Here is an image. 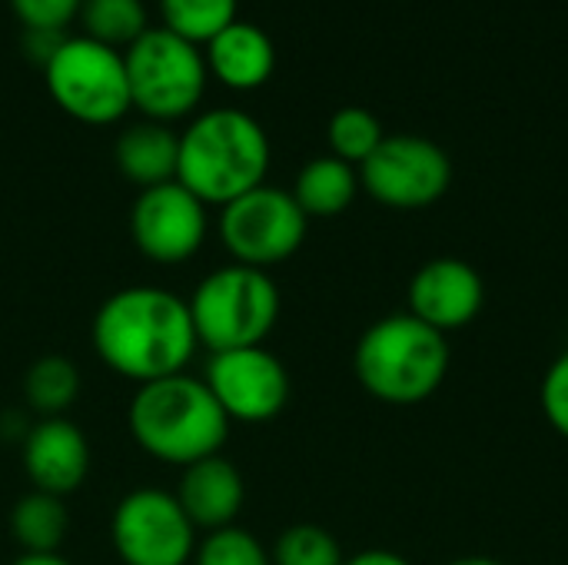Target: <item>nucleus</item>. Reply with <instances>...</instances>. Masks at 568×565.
Instances as JSON below:
<instances>
[{"mask_svg":"<svg viewBox=\"0 0 568 565\" xmlns=\"http://www.w3.org/2000/svg\"><path fill=\"white\" fill-rule=\"evenodd\" d=\"M90 343L106 370L136 386L186 373L200 346L186 300L163 286H126L106 296Z\"/></svg>","mask_w":568,"mask_h":565,"instance_id":"nucleus-1","label":"nucleus"},{"mask_svg":"<svg viewBox=\"0 0 568 565\" xmlns=\"http://www.w3.org/2000/svg\"><path fill=\"white\" fill-rule=\"evenodd\" d=\"M270 137L256 117L236 107H216L186 123L180 133L176 180L206 206H226L266 183Z\"/></svg>","mask_w":568,"mask_h":565,"instance_id":"nucleus-2","label":"nucleus"},{"mask_svg":"<svg viewBox=\"0 0 568 565\" xmlns=\"http://www.w3.org/2000/svg\"><path fill=\"white\" fill-rule=\"evenodd\" d=\"M126 426L133 443L156 463L193 466L216 456L230 436V420L200 376L176 373L136 386Z\"/></svg>","mask_w":568,"mask_h":565,"instance_id":"nucleus-3","label":"nucleus"},{"mask_svg":"<svg viewBox=\"0 0 568 565\" xmlns=\"http://www.w3.org/2000/svg\"><path fill=\"white\" fill-rule=\"evenodd\" d=\"M353 370L369 396L393 406H416L443 386L449 343L413 313H396L359 336Z\"/></svg>","mask_w":568,"mask_h":565,"instance_id":"nucleus-4","label":"nucleus"},{"mask_svg":"<svg viewBox=\"0 0 568 565\" xmlns=\"http://www.w3.org/2000/svg\"><path fill=\"white\" fill-rule=\"evenodd\" d=\"M196 343L210 353L263 346L280 320V290L266 270L220 266L196 283L186 300Z\"/></svg>","mask_w":568,"mask_h":565,"instance_id":"nucleus-5","label":"nucleus"},{"mask_svg":"<svg viewBox=\"0 0 568 565\" xmlns=\"http://www.w3.org/2000/svg\"><path fill=\"white\" fill-rule=\"evenodd\" d=\"M130 100L143 120L173 123L190 117L206 93V57L203 47L170 33L166 27H150L140 40L123 50Z\"/></svg>","mask_w":568,"mask_h":565,"instance_id":"nucleus-6","label":"nucleus"},{"mask_svg":"<svg viewBox=\"0 0 568 565\" xmlns=\"http://www.w3.org/2000/svg\"><path fill=\"white\" fill-rule=\"evenodd\" d=\"M50 100L87 127H106L133 110L123 53L90 37H67L43 63Z\"/></svg>","mask_w":568,"mask_h":565,"instance_id":"nucleus-7","label":"nucleus"},{"mask_svg":"<svg viewBox=\"0 0 568 565\" xmlns=\"http://www.w3.org/2000/svg\"><path fill=\"white\" fill-rule=\"evenodd\" d=\"M310 216L300 210L290 190L256 186L233 203L220 206V240L233 263L266 270L290 260L306 240Z\"/></svg>","mask_w":568,"mask_h":565,"instance_id":"nucleus-8","label":"nucleus"},{"mask_svg":"<svg viewBox=\"0 0 568 565\" xmlns=\"http://www.w3.org/2000/svg\"><path fill=\"white\" fill-rule=\"evenodd\" d=\"M110 543L123 565H190L196 529L173 493L143 486L116 503Z\"/></svg>","mask_w":568,"mask_h":565,"instance_id":"nucleus-9","label":"nucleus"},{"mask_svg":"<svg viewBox=\"0 0 568 565\" xmlns=\"http://www.w3.org/2000/svg\"><path fill=\"white\" fill-rule=\"evenodd\" d=\"M453 183V163L446 150L426 137L396 133L386 137L376 153L359 167V186L383 206L423 210L446 196Z\"/></svg>","mask_w":568,"mask_h":565,"instance_id":"nucleus-10","label":"nucleus"},{"mask_svg":"<svg viewBox=\"0 0 568 565\" xmlns=\"http://www.w3.org/2000/svg\"><path fill=\"white\" fill-rule=\"evenodd\" d=\"M206 203L193 196L180 180L140 190L130 206V236L133 246L163 266L193 260L210 233Z\"/></svg>","mask_w":568,"mask_h":565,"instance_id":"nucleus-11","label":"nucleus"},{"mask_svg":"<svg viewBox=\"0 0 568 565\" xmlns=\"http://www.w3.org/2000/svg\"><path fill=\"white\" fill-rule=\"evenodd\" d=\"M203 383L230 423H266L290 403V373L266 346L213 353Z\"/></svg>","mask_w":568,"mask_h":565,"instance_id":"nucleus-12","label":"nucleus"},{"mask_svg":"<svg viewBox=\"0 0 568 565\" xmlns=\"http://www.w3.org/2000/svg\"><path fill=\"white\" fill-rule=\"evenodd\" d=\"M483 300V276L466 260L456 256L423 263L409 283V313L443 336L469 326L479 316Z\"/></svg>","mask_w":568,"mask_h":565,"instance_id":"nucleus-13","label":"nucleus"},{"mask_svg":"<svg viewBox=\"0 0 568 565\" xmlns=\"http://www.w3.org/2000/svg\"><path fill=\"white\" fill-rule=\"evenodd\" d=\"M20 463H23V473L33 483V490L63 500L87 483L90 443L73 420L43 416L23 436Z\"/></svg>","mask_w":568,"mask_h":565,"instance_id":"nucleus-14","label":"nucleus"},{"mask_svg":"<svg viewBox=\"0 0 568 565\" xmlns=\"http://www.w3.org/2000/svg\"><path fill=\"white\" fill-rule=\"evenodd\" d=\"M173 496L196 533H216L236 526V516L246 503V483L243 473L216 453L186 466Z\"/></svg>","mask_w":568,"mask_h":565,"instance_id":"nucleus-15","label":"nucleus"},{"mask_svg":"<svg viewBox=\"0 0 568 565\" xmlns=\"http://www.w3.org/2000/svg\"><path fill=\"white\" fill-rule=\"evenodd\" d=\"M206 70L230 90H256L276 70V47L270 33L250 20H233L206 47Z\"/></svg>","mask_w":568,"mask_h":565,"instance_id":"nucleus-16","label":"nucleus"},{"mask_svg":"<svg viewBox=\"0 0 568 565\" xmlns=\"http://www.w3.org/2000/svg\"><path fill=\"white\" fill-rule=\"evenodd\" d=\"M116 170L123 180H130L140 190L160 186L176 180V163H180V133H173L166 123L140 120L123 127L113 147Z\"/></svg>","mask_w":568,"mask_h":565,"instance_id":"nucleus-17","label":"nucleus"},{"mask_svg":"<svg viewBox=\"0 0 568 565\" xmlns=\"http://www.w3.org/2000/svg\"><path fill=\"white\" fill-rule=\"evenodd\" d=\"M290 193L306 216H339L343 210L353 206L359 193V170L326 153V157L310 160L296 173V183Z\"/></svg>","mask_w":568,"mask_h":565,"instance_id":"nucleus-18","label":"nucleus"},{"mask_svg":"<svg viewBox=\"0 0 568 565\" xmlns=\"http://www.w3.org/2000/svg\"><path fill=\"white\" fill-rule=\"evenodd\" d=\"M70 529V516L60 496L30 490L10 509V533L20 553H60Z\"/></svg>","mask_w":568,"mask_h":565,"instance_id":"nucleus-19","label":"nucleus"},{"mask_svg":"<svg viewBox=\"0 0 568 565\" xmlns=\"http://www.w3.org/2000/svg\"><path fill=\"white\" fill-rule=\"evenodd\" d=\"M80 386H83L80 370L60 353H47V356L33 360L23 373V400L40 420L67 416V410L80 396Z\"/></svg>","mask_w":568,"mask_h":565,"instance_id":"nucleus-20","label":"nucleus"},{"mask_svg":"<svg viewBox=\"0 0 568 565\" xmlns=\"http://www.w3.org/2000/svg\"><path fill=\"white\" fill-rule=\"evenodd\" d=\"M77 20L83 27V37L120 53L150 30L143 0H83Z\"/></svg>","mask_w":568,"mask_h":565,"instance_id":"nucleus-21","label":"nucleus"},{"mask_svg":"<svg viewBox=\"0 0 568 565\" xmlns=\"http://www.w3.org/2000/svg\"><path fill=\"white\" fill-rule=\"evenodd\" d=\"M163 27L196 47H206L220 30L240 20V0H160Z\"/></svg>","mask_w":568,"mask_h":565,"instance_id":"nucleus-22","label":"nucleus"},{"mask_svg":"<svg viewBox=\"0 0 568 565\" xmlns=\"http://www.w3.org/2000/svg\"><path fill=\"white\" fill-rule=\"evenodd\" d=\"M326 140H329L333 157H339L349 167H363L376 153V147L386 140V133H383L379 117L369 113L366 107H343L329 117Z\"/></svg>","mask_w":568,"mask_h":565,"instance_id":"nucleus-23","label":"nucleus"},{"mask_svg":"<svg viewBox=\"0 0 568 565\" xmlns=\"http://www.w3.org/2000/svg\"><path fill=\"white\" fill-rule=\"evenodd\" d=\"M273 565H343V549L336 543V536L323 526L313 523H300L280 533L273 553Z\"/></svg>","mask_w":568,"mask_h":565,"instance_id":"nucleus-24","label":"nucleus"},{"mask_svg":"<svg viewBox=\"0 0 568 565\" xmlns=\"http://www.w3.org/2000/svg\"><path fill=\"white\" fill-rule=\"evenodd\" d=\"M193 565H273V559L250 529L226 526V529L206 533L196 543Z\"/></svg>","mask_w":568,"mask_h":565,"instance_id":"nucleus-25","label":"nucleus"},{"mask_svg":"<svg viewBox=\"0 0 568 565\" xmlns=\"http://www.w3.org/2000/svg\"><path fill=\"white\" fill-rule=\"evenodd\" d=\"M83 0H10L13 17L23 30H57L67 33V27L77 20Z\"/></svg>","mask_w":568,"mask_h":565,"instance_id":"nucleus-26","label":"nucleus"},{"mask_svg":"<svg viewBox=\"0 0 568 565\" xmlns=\"http://www.w3.org/2000/svg\"><path fill=\"white\" fill-rule=\"evenodd\" d=\"M542 413L552 430L568 440V353H562L542 380Z\"/></svg>","mask_w":568,"mask_h":565,"instance_id":"nucleus-27","label":"nucleus"},{"mask_svg":"<svg viewBox=\"0 0 568 565\" xmlns=\"http://www.w3.org/2000/svg\"><path fill=\"white\" fill-rule=\"evenodd\" d=\"M63 40H67V33H57V30H23V50L40 63V70L57 53V47Z\"/></svg>","mask_w":568,"mask_h":565,"instance_id":"nucleus-28","label":"nucleus"},{"mask_svg":"<svg viewBox=\"0 0 568 565\" xmlns=\"http://www.w3.org/2000/svg\"><path fill=\"white\" fill-rule=\"evenodd\" d=\"M343 565H413L409 559L396 556V553H386V549H366L353 559H346Z\"/></svg>","mask_w":568,"mask_h":565,"instance_id":"nucleus-29","label":"nucleus"},{"mask_svg":"<svg viewBox=\"0 0 568 565\" xmlns=\"http://www.w3.org/2000/svg\"><path fill=\"white\" fill-rule=\"evenodd\" d=\"M13 565H73V563H67L60 553H20V556L13 559Z\"/></svg>","mask_w":568,"mask_h":565,"instance_id":"nucleus-30","label":"nucleus"},{"mask_svg":"<svg viewBox=\"0 0 568 565\" xmlns=\"http://www.w3.org/2000/svg\"><path fill=\"white\" fill-rule=\"evenodd\" d=\"M449 565H506V563L489 559V556H466V559H456V563H449Z\"/></svg>","mask_w":568,"mask_h":565,"instance_id":"nucleus-31","label":"nucleus"}]
</instances>
